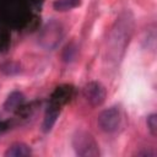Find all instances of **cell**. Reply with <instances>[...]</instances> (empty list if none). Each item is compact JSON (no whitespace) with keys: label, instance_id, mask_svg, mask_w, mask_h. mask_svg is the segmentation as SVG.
I'll return each mask as SVG.
<instances>
[{"label":"cell","instance_id":"10","mask_svg":"<svg viewBox=\"0 0 157 157\" xmlns=\"http://www.w3.org/2000/svg\"><path fill=\"white\" fill-rule=\"evenodd\" d=\"M4 65L9 67V70H6V71H5V74H10V75H12V74H16V72H18V71H20L18 65H17V64H15V63H6V64H4Z\"/></svg>","mask_w":157,"mask_h":157},{"label":"cell","instance_id":"1","mask_svg":"<svg viewBox=\"0 0 157 157\" xmlns=\"http://www.w3.org/2000/svg\"><path fill=\"white\" fill-rule=\"evenodd\" d=\"M72 146L76 155L81 157H96L99 155L94 137L87 131H77L72 137Z\"/></svg>","mask_w":157,"mask_h":157},{"label":"cell","instance_id":"2","mask_svg":"<svg viewBox=\"0 0 157 157\" xmlns=\"http://www.w3.org/2000/svg\"><path fill=\"white\" fill-rule=\"evenodd\" d=\"M121 121L120 112L117 107L104 109L98 115V125L105 132H114L118 130Z\"/></svg>","mask_w":157,"mask_h":157},{"label":"cell","instance_id":"6","mask_svg":"<svg viewBox=\"0 0 157 157\" xmlns=\"http://www.w3.org/2000/svg\"><path fill=\"white\" fill-rule=\"evenodd\" d=\"M31 153H32V150L26 144H15L7 148V151L5 152V156L6 157H25V156H29Z\"/></svg>","mask_w":157,"mask_h":157},{"label":"cell","instance_id":"3","mask_svg":"<svg viewBox=\"0 0 157 157\" xmlns=\"http://www.w3.org/2000/svg\"><path fill=\"white\" fill-rule=\"evenodd\" d=\"M105 88L99 82L92 81L83 87V96L90 104L97 107L101 105L105 99Z\"/></svg>","mask_w":157,"mask_h":157},{"label":"cell","instance_id":"11","mask_svg":"<svg viewBox=\"0 0 157 157\" xmlns=\"http://www.w3.org/2000/svg\"><path fill=\"white\" fill-rule=\"evenodd\" d=\"M7 130V124L5 121H0V135Z\"/></svg>","mask_w":157,"mask_h":157},{"label":"cell","instance_id":"8","mask_svg":"<svg viewBox=\"0 0 157 157\" xmlns=\"http://www.w3.org/2000/svg\"><path fill=\"white\" fill-rule=\"evenodd\" d=\"M81 4L80 0H55L53 2V7L56 11H67L77 7Z\"/></svg>","mask_w":157,"mask_h":157},{"label":"cell","instance_id":"5","mask_svg":"<svg viewBox=\"0 0 157 157\" xmlns=\"http://www.w3.org/2000/svg\"><path fill=\"white\" fill-rule=\"evenodd\" d=\"M59 110H60V107H56L54 104H50L48 107V110L45 113L44 121H43V130L44 131H49L53 128V125L56 121V118L59 115Z\"/></svg>","mask_w":157,"mask_h":157},{"label":"cell","instance_id":"4","mask_svg":"<svg viewBox=\"0 0 157 157\" xmlns=\"http://www.w3.org/2000/svg\"><path fill=\"white\" fill-rule=\"evenodd\" d=\"M71 91H72V88H71V87H67V86L58 87V88L55 90V92L53 93V96H52V102H50V104H54V105H56V107L63 105L64 103H66V102L70 99Z\"/></svg>","mask_w":157,"mask_h":157},{"label":"cell","instance_id":"7","mask_svg":"<svg viewBox=\"0 0 157 157\" xmlns=\"http://www.w3.org/2000/svg\"><path fill=\"white\" fill-rule=\"evenodd\" d=\"M23 101H25V96L21 92L15 91V92L10 93L9 97L6 98V101L4 103V108L6 110H15L23 103Z\"/></svg>","mask_w":157,"mask_h":157},{"label":"cell","instance_id":"9","mask_svg":"<svg viewBox=\"0 0 157 157\" xmlns=\"http://www.w3.org/2000/svg\"><path fill=\"white\" fill-rule=\"evenodd\" d=\"M147 126L152 136H156L157 135V115L156 114H151L147 118Z\"/></svg>","mask_w":157,"mask_h":157}]
</instances>
